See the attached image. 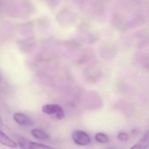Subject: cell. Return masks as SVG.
Listing matches in <instances>:
<instances>
[{"instance_id":"1","label":"cell","mask_w":149,"mask_h":149,"mask_svg":"<svg viewBox=\"0 0 149 149\" xmlns=\"http://www.w3.org/2000/svg\"><path fill=\"white\" fill-rule=\"evenodd\" d=\"M15 139L17 144L22 149H56L45 144L32 141L20 136H17Z\"/></svg>"},{"instance_id":"2","label":"cell","mask_w":149,"mask_h":149,"mask_svg":"<svg viewBox=\"0 0 149 149\" xmlns=\"http://www.w3.org/2000/svg\"><path fill=\"white\" fill-rule=\"evenodd\" d=\"M42 112L48 115L55 114L58 120H63L65 117L64 111L61 106L57 104H47L43 106Z\"/></svg>"},{"instance_id":"3","label":"cell","mask_w":149,"mask_h":149,"mask_svg":"<svg viewBox=\"0 0 149 149\" xmlns=\"http://www.w3.org/2000/svg\"><path fill=\"white\" fill-rule=\"evenodd\" d=\"M72 138L75 143L80 146L88 145L91 141L89 136L82 130L74 131L72 133Z\"/></svg>"},{"instance_id":"4","label":"cell","mask_w":149,"mask_h":149,"mask_svg":"<svg viewBox=\"0 0 149 149\" xmlns=\"http://www.w3.org/2000/svg\"><path fill=\"white\" fill-rule=\"evenodd\" d=\"M13 118L17 123L24 126H31L34 124V122L27 116L21 113H15Z\"/></svg>"},{"instance_id":"5","label":"cell","mask_w":149,"mask_h":149,"mask_svg":"<svg viewBox=\"0 0 149 149\" xmlns=\"http://www.w3.org/2000/svg\"><path fill=\"white\" fill-rule=\"evenodd\" d=\"M0 143L11 148H17V145L16 142L10 139L7 135L3 133L1 130H0Z\"/></svg>"},{"instance_id":"6","label":"cell","mask_w":149,"mask_h":149,"mask_svg":"<svg viewBox=\"0 0 149 149\" xmlns=\"http://www.w3.org/2000/svg\"><path fill=\"white\" fill-rule=\"evenodd\" d=\"M149 146V130L147 131L140 141L130 149H146Z\"/></svg>"},{"instance_id":"7","label":"cell","mask_w":149,"mask_h":149,"mask_svg":"<svg viewBox=\"0 0 149 149\" xmlns=\"http://www.w3.org/2000/svg\"><path fill=\"white\" fill-rule=\"evenodd\" d=\"M31 134L37 139L40 140H49L50 138L49 136L45 131L38 129H35L31 131Z\"/></svg>"},{"instance_id":"8","label":"cell","mask_w":149,"mask_h":149,"mask_svg":"<svg viewBox=\"0 0 149 149\" xmlns=\"http://www.w3.org/2000/svg\"><path fill=\"white\" fill-rule=\"evenodd\" d=\"M95 139L97 141L102 143H107L109 141L108 136L105 134L102 133L96 134L95 135Z\"/></svg>"},{"instance_id":"9","label":"cell","mask_w":149,"mask_h":149,"mask_svg":"<svg viewBox=\"0 0 149 149\" xmlns=\"http://www.w3.org/2000/svg\"><path fill=\"white\" fill-rule=\"evenodd\" d=\"M118 139L122 141H126L129 139L128 135L126 133H120L118 134Z\"/></svg>"},{"instance_id":"10","label":"cell","mask_w":149,"mask_h":149,"mask_svg":"<svg viewBox=\"0 0 149 149\" xmlns=\"http://www.w3.org/2000/svg\"><path fill=\"white\" fill-rule=\"evenodd\" d=\"M3 123L2 120L0 117V130H1L3 127Z\"/></svg>"},{"instance_id":"11","label":"cell","mask_w":149,"mask_h":149,"mask_svg":"<svg viewBox=\"0 0 149 149\" xmlns=\"http://www.w3.org/2000/svg\"><path fill=\"white\" fill-rule=\"evenodd\" d=\"M114 149V148H111V149Z\"/></svg>"}]
</instances>
